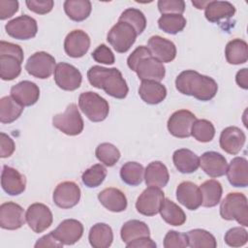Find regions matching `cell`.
Here are the masks:
<instances>
[{
  "instance_id": "cell-1",
  "label": "cell",
  "mask_w": 248,
  "mask_h": 248,
  "mask_svg": "<svg viewBox=\"0 0 248 248\" xmlns=\"http://www.w3.org/2000/svg\"><path fill=\"white\" fill-rule=\"evenodd\" d=\"M175 87L181 94L203 102L213 99L218 91V84L212 78L194 70L181 72L175 78Z\"/></svg>"
},
{
  "instance_id": "cell-2",
  "label": "cell",
  "mask_w": 248,
  "mask_h": 248,
  "mask_svg": "<svg viewBox=\"0 0 248 248\" xmlns=\"http://www.w3.org/2000/svg\"><path fill=\"white\" fill-rule=\"evenodd\" d=\"M87 78L93 87L103 89L113 98L124 99L128 94L129 88L126 80L116 68L92 66L87 72Z\"/></svg>"
},
{
  "instance_id": "cell-3",
  "label": "cell",
  "mask_w": 248,
  "mask_h": 248,
  "mask_svg": "<svg viewBox=\"0 0 248 248\" xmlns=\"http://www.w3.org/2000/svg\"><path fill=\"white\" fill-rule=\"evenodd\" d=\"M220 215L225 220H235L243 227H247L248 205L246 196L239 192L229 193L221 202Z\"/></svg>"
},
{
  "instance_id": "cell-4",
  "label": "cell",
  "mask_w": 248,
  "mask_h": 248,
  "mask_svg": "<svg viewBox=\"0 0 248 248\" xmlns=\"http://www.w3.org/2000/svg\"><path fill=\"white\" fill-rule=\"evenodd\" d=\"M78 106L85 116L92 122L105 120L109 112L108 101L92 91L82 92L79 95Z\"/></svg>"
},
{
  "instance_id": "cell-5",
  "label": "cell",
  "mask_w": 248,
  "mask_h": 248,
  "mask_svg": "<svg viewBox=\"0 0 248 248\" xmlns=\"http://www.w3.org/2000/svg\"><path fill=\"white\" fill-rule=\"evenodd\" d=\"M52 125L68 136L79 135L83 130V120L76 104H70L62 113L52 117Z\"/></svg>"
},
{
  "instance_id": "cell-6",
  "label": "cell",
  "mask_w": 248,
  "mask_h": 248,
  "mask_svg": "<svg viewBox=\"0 0 248 248\" xmlns=\"http://www.w3.org/2000/svg\"><path fill=\"white\" fill-rule=\"evenodd\" d=\"M137 32L132 25L124 21H117L107 35V41L116 52L124 53L135 44Z\"/></svg>"
},
{
  "instance_id": "cell-7",
  "label": "cell",
  "mask_w": 248,
  "mask_h": 248,
  "mask_svg": "<svg viewBox=\"0 0 248 248\" xmlns=\"http://www.w3.org/2000/svg\"><path fill=\"white\" fill-rule=\"evenodd\" d=\"M55 58L46 51L33 53L25 64L27 73L37 78L45 79L49 78L55 70Z\"/></svg>"
},
{
  "instance_id": "cell-8",
  "label": "cell",
  "mask_w": 248,
  "mask_h": 248,
  "mask_svg": "<svg viewBox=\"0 0 248 248\" xmlns=\"http://www.w3.org/2000/svg\"><path fill=\"white\" fill-rule=\"evenodd\" d=\"M25 218L29 228L37 233L48 229L53 221L49 207L41 202H35L29 205L25 213Z\"/></svg>"
},
{
  "instance_id": "cell-9",
  "label": "cell",
  "mask_w": 248,
  "mask_h": 248,
  "mask_svg": "<svg viewBox=\"0 0 248 248\" xmlns=\"http://www.w3.org/2000/svg\"><path fill=\"white\" fill-rule=\"evenodd\" d=\"M164 199L165 195L160 188L149 186L138 197L136 208L144 216H154L159 212Z\"/></svg>"
},
{
  "instance_id": "cell-10",
  "label": "cell",
  "mask_w": 248,
  "mask_h": 248,
  "mask_svg": "<svg viewBox=\"0 0 248 248\" xmlns=\"http://www.w3.org/2000/svg\"><path fill=\"white\" fill-rule=\"evenodd\" d=\"M5 30L9 36L17 40H29L36 36L38 24L36 19L28 15H21L5 25Z\"/></svg>"
},
{
  "instance_id": "cell-11",
  "label": "cell",
  "mask_w": 248,
  "mask_h": 248,
  "mask_svg": "<svg viewBox=\"0 0 248 248\" xmlns=\"http://www.w3.org/2000/svg\"><path fill=\"white\" fill-rule=\"evenodd\" d=\"M54 81L59 88L66 91H74L80 86L82 76L75 66L60 62L54 70Z\"/></svg>"
},
{
  "instance_id": "cell-12",
  "label": "cell",
  "mask_w": 248,
  "mask_h": 248,
  "mask_svg": "<svg viewBox=\"0 0 248 248\" xmlns=\"http://www.w3.org/2000/svg\"><path fill=\"white\" fill-rule=\"evenodd\" d=\"M197 120L196 115L187 109L174 111L169 118L168 130L175 138L184 139L191 136V130L194 122Z\"/></svg>"
},
{
  "instance_id": "cell-13",
  "label": "cell",
  "mask_w": 248,
  "mask_h": 248,
  "mask_svg": "<svg viewBox=\"0 0 248 248\" xmlns=\"http://www.w3.org/2000/svg\"><path fill=\"white\" fill-rule=\"evenodd\" d=\"M52 199L54 203L60 208L74 207L80 200V189L73 181L61 182L54 189Z\"/></svg>"
},
{
  "instance_id": "cell-14",
  "label": "cell",
  "mask_w": 248,
  "mask_h": 248,
  "mask_svg": "<svg viewBox=\"0 0 248 248\" xmlns=\"http://www.w3.org/2000/svg\"><path fill=\"white\" fill-rule=\"evenodd\" d=\"M26 218L23 208L14 202H7L0 205V227L5 230H17L25 224Z\"/></svg>"
},
{
  "instance_id": "cell-15",
  "label": "cell",
  "mask_w": 248,
  "mask_h": 248,
  "mask_svg": "<svg viewBox=\"0 0 248 248\" xmlns=\"http://www.w3.org/2000/svg\"><path fill=\"white\" fill-rule=\"evenodd\" d=\"M134 72L141 80L161 81L166 75V69L162 62L152 55L140 58L134 68Z\"/></svg>"
},
{
  "instance_id": "cell-16",
  "label": "cell",
  "mask_w": 248,
  "mask_h": 248,
  "mask_svg": "<svg viewBox=\"0 0 248 248\" xmlns=\"http://www.w3.org/2000/svg\"><path fill=\"white\" fill-rule=\"evenodd\" d=\"M89 47L90 38L86 32L80 29L71 31L65 38L64 50L70 57H82L88 51Z\"/></svg>"
},
{
  "instance_id": "cell-17",
  "label": "cell",
  "mask_w": 248,
  "mask_h": 248,
  "mask_svg": "<svg viewBox=\"0 0 248 248\" xmlns=\"http://www.w3.org/2000/svg\"><path fill=\"white\" fill-rule=\"evenodd\" d=\"M51 232L63 245H73L81 238L83 234V225L76 219H66Z\"/></svg>"
},
{
  "instance_id": "cell-18",
  "label": "cell",
  "mask_w": 248,
  "mask_h": 248,
  "mask_svg": "<svg viewBox=\"0 0 248 248\" xmlns=\"http://www.w3.org/2000/svg\"><path fill=\"white\" fill-rule=\"evenodd\" d=\"M2 189L10 196H17L25 191L26 178L17 170L4 165L1 173Z\"/></svg>"
},
{
  "instance_id": "cell-19",
  "label": "cell",
  "mask_w": 248,
  "mask_h": 248,
  "mask_svg": "<svg viewBox=\"0 0 248 248\" xmlns=\"http://www.w3.org/2000/svg\"><path fill=\"white\" fill-rule=\"evenodd\" d=\"M147 47L151 55L162 63L171 62L176 56L175 45L171 41L158 35L149 38Z\"/></svg>"
},
{
  "instance_id": "cell-20",
  "label": "cell",
  "mask_w": 248,
  "mask_h": 248,
  "mask_svg": "<svg viewBox=\"0 0 248 248\" xmlns=\"http://www.w3.org/2000/svg\"><path fill=\"white\" fill-rule=\"evenodd\" d=\"M246 140L244 132L235 126L225 128L220 135V147L231 155H236L242 149Z\"/></svg>"
},
{
  "instance_id": "cell-21",
  "label": "cell",
  "mask_w": 248,
  "mask_h": 248,
  "mask_svg": "<svg viewBox=\"0 0 248 248\" xmlns=\"http://www.w3.org/2000/svg\"><path fill=\"white\" fill-rule=\"evenodd\" d=\"M176 199L179 203L189 210L198 209L202 202L200 187L191 181H183L179 183L176 188Z\"/></svg>"
},
{
  "instance_id": "cell-22",
  "label": "cell",
  "mask_w": 248,
  "mask_h": 248,
  "mask_svg": "<svg viewBox=\"0 0 248 248\" xmlns=\"http://www.w3.org/2000/svg\"><path fill=\"white\" fill-rule=\"evenodd\" d=\"M11 96L21 106L35 105L40 98L39 86L29 80H22L11 88Z\"/></svg>"
},
{
  "instance_id": "cell-23",
  "label": "cell",
  "mask_w": 248,
  "mask_h": 248,
  "mask_svg": "<svg viewBox=\"0 0 248 248\" xmlns=\"http://www.w3.org/2000/svg\"><path fill=\"white\" fill-rule=\"evenodd\" d=\"M200 166L208 176L215 178L226 173L228 163L222 154L215 151H206L200 158Z\"/></svg>"
},
{
  "instance_id": "cell-24",
  "label": "cell",
  "mask_w": 248,
  "mask_h": 248,
  "mask_svg": "<svg viewBox=\"0 0 248 248\" xmlns=\"http://www.w3.org/2000/svg\"><path fill=\"white\" fill-rule=\"evenodd\" d=\"M98 200L105 208L112 212H122L127 208L128 204L125 194L113 187L102 190L98 194Z\"/></svg>"
},
{
  "instance_id": "cell-25",
  "label": "cell",
  "mask_w": 248,
  "mask_h": 248,
  "mask_svg": "<svg viewBox=\"0 0 248 248\" xmlns=\"http://www.w3.org/2000/svg\"><path fill=\"white\" fill-rule=\"evenodd\" d=\"M227 177L233 187L245 188L248 185V162L243 157L233 158L227 168Z\"/></svg>"
},
{
  "instance_id": "cell-26",
  "label": "cell",
  "mask_w": 248,
  "mask_h": 248,
  "mask_svg": "<svg viewBox=\"0 0 248 248\" xmlns=\"http://www.w3.org/2000/svg\"><path fill=\"white\" fill-rule=\"evenodd\" d=\"M235 14V7L228 1H208L204 7L205 18L212 23L229 19Z\"/></svg>"
},
{
  "instance_id": "cell-27",
  "label": "cell",
  "mask_w": 248,
  "mask_h": 248,
  "mask_svg": "<svg viewBox=\"0 0 248 248\" xmlns=\"http://www.w3.org/2000/svg\"><path fill=\"white\" fill-rule=\"evenodd\" d=\"M139 95L148 105H157L163 102L167 96V88L159 81L141 80Z\"/></svg>"
},
{
  "instance_id": "cell-28",
  "label": "cell",
  "mask_w": 248,
  "mask_h": 248,
  "mask_svg": "<svg viewBox=\"0 0 248 248\" xmlns=\"http://www.w3.org/2000/svg\"><path fill=\"white\" fill-rule=\"evenodd\" d=\"M144 180L147 186L164 188L170 179L167 167L160 161H154L147 165L144 170Z\"/></svg>"
},
{
  "instance_id": "cell-29",
  "label": "cell",
  "mask_w": 248,
  "mask_h": 248,
  "mask_svg": "<svg viewBox=\"0 0 248 248\" xmlns=\"http://www.w3.org/2000/svg\"><path fill=\"white\" fill-rule=\"evenodd\" d=\"M173 165L181 173H192L200 167V158L187 148H180L173 152Z\"/></svg>"
},
{
  "instance_id": "cell-30",
  "label": "cell",
  "mask_w": 248,
  "mask_h": 248,
  "mask_svg": "<svg viewBox=\"0 0 248 248\" xmlns=\"http://www.w3.org/2000/svg\"><path fill=\"white\" fill-rule=\"evenodd\" d=\"M88 240L94 248H108L113 240V232L111 228L105 223H97L93 225L89 231Z\"/></svg>"
},
{
  "instance_id": "cell-31",
  "label": "cell",
  "mask_w": 248,
  "mask_h": 248,
  "mask_svg": "<svg viewBox=\"0 0 248 248\" xmlns=\"http://www.w3.org/2000/svg\"><path fill=\"white\" fill-rule=\"evenodd\" d=\"M227 62L232 65L243 64L248 60V45L244 40L233 39L225 47Z\"/></svg>"
},
{
  "instance_id": "cell-32",
  "label": "cell",
  "mask_w": 248,
  "mask_h": 248,
  "mask_svg": "<svg viewBox=\"0 0 248 248\" xmlns=\"http://www.w3.org/2000/svg\"><path fill=\"white\" fill-rule=\"evenodd\" d=\"M159 212L164 221L171 226H181L186 221L183 209L170 199H164Z\"/></svg>"
},
{
  "instance_id": "cell-33",
  "label": "cell",
  "mask_w": 248,
  "mask_h": 248,
  "mask_svg": "<svg viewBox=\"0 0 248 248\" xmlns=\"http://www.w3.org/2000/svg\"><path fill=\"white\" fill-rule=\"evenodd\" d=\"M200 189L202 197V206L213 207L220 202L223 194V188L219 181L215 179L206 180L201 185Z\"/></svg>"
},
{
  "instance_id": "cell-34",
  "label": "cell",
  "mask_w": 248,
  "mask_h": 248,
  "mask_svg": "<svg viewBox=\"0 0 248 248\" xmlns=\"http://www.w3.org/2000/svg\"><path fill=\"white\" fill-rule=\"evenodd\" d=\"M63 6L68 17L78 22L85 20L92 10L91 2L88 0H66Z\"/></svg>"
},
{
  "instance_id": "cell-35",
  "label": "cell",
  "mask_w": 248,
  "mask_h": 248,
  "mask_svg": "<svg viewBox=\"0 0 248 248\" xmlns=\"http://www.w3.org/2000/svg\"><path fill=\"white\" fill-rule=\"evenodd\" d=\"M23 106L17 103L12 96H5L0 100V121L10 124L16 121L23 111Z\"/></svg>"
},
{
  "instance_id": "cell-36",
  "label": "cell",
  "mask_w": 248,
  "mask_h": 248,
  "mask_svg": "<svg viewBox=\"0 0 248 248\" xmlns=\"http://www.w3.org/2000/svg\"><path fill=\"white\" fill-rule=\"evenodd\" d=\"M120 235L123 242L127 244L139 237L149 236L150 231L144 222L140 220H129L121 227Z\"/></svg>"
},
{
  "instance_id": "cell-37",
  "label": "cell",
  "mask_w": 248,
  "mask_h": 248,
  "mask_svg": "<svg viewBox=\"0 0 248 248\" xmlns=\"http://www.w3.org/2000/svg\"><path fill=\"white\" fill-rule=\"evenodd\" d=\"M122 181L130 186H138L144 177V168L138 162H127L120 169Z\"/></svg>"
},
{
  "instance_id": "cell-38",
  "label": "cell",
  "mask_w": 248,
  "mask_h": 248,
  "mask_svg": "<svg viewBox=\"0 0 248 248\" xmlns=\"http://www.w3.org/2000/svg\"><path fill=\"white\" fill-rule=\"evenodd\" d=\"M188 246L191 248H215L216 239L212 233L202 229H194L187 233Z\"/></svg>"
},
{
  "instance_id": "cell-39",
  "label": "cell",
  "mask_w": 248,
  "mask_h": 248,
  "mask_svg": "<svg viewBox=\"0 0 248 248\" xmlns=\"http://www.w3.org/2000/svg\"><path fill=\"white\" fill-rule=\"evenodd\" d=\"M186 18L182 15L166 14L162 15L158 19V26L161 30L168 34H177L186 26Z\"/></svg>"
},
{
  "instance_id": "cell-40",
  "label": "cell",
  "mask_w": 248,
  "mask_h": 248,
  "mask_svg": "<svg viewBox=\"0 0 248 248\" xmlns=\"http://www.w3.org/2000/svg\"><path fill=\"white\" fill-rule=\"evenodd\" d=\"M21 73V62L14 56L0 55V78L13 80Z\"/></svg>"
},
{
  "instance_id": "cell-41",
  "label": "cell",
  "mask_w": 248,
  "mask_h": 248,
  "mask_svg": "<svg viewBox=\"0 0 248 248\" xmlns=\"http://www.w3.org/2000/svg\"><path fill=\"white\" fill-rule=\"evenodd\" d=\"M95 155L97 159L107 167L114 166L120 159V151L115 145L109 142L100 143L96 147Z\"/></svg>"
},
{
  "instance_id": "cell-42",
  "label": "cell",
  "mask_w": 248,
  "mask_h": 248,
  "mask_svg": "<svg viewBox=\"0 0 248 248\" xmlns=\"http://www.w3.org/2000/svg\"><path fill=\"white\" fill-rule=\"evenodd\" d=\"M191 136L200 142H209L215 136V128L209 120L197 119L192 126Z\"/></svg>"
},
{
  "instance_id": "cell-43",
  "label": "cell",
  "mask_w": 248,
  "mask_h": 248,
  "mask_svg": "<svg viewBox=\"0 0 248 248\" xmlns=\"http://www.w3.org/2000/svg\"><path fill=\"white\" fill-rule=\"evenodd\" d=\"M118 21H124L134 27L138 35H140L146 27V18L143 13L135 8H128L120 15Z\"/></svg>"
},
{
  "instance_id": "cell-44",
  "label": "cell",
  "mask_w": 248,
  "mask_h": 248,
  "mask_svg": "<svg viewBox=\"0 0 248 248\" xmlns=\"http://www.w3.org/2000/svg\"><path fill=\"white\" fill-rule=\"evenodd\" d=\"M106 176L107 169L101 164H96L84 170L81 175V180L86 187L95 188L103 183Z\"/></svg>"
},
{
  "instance_id": "cell-45",
  "label": "cell",
  "mask_w": 248,
  "mask_h": 248,
  "mask_svg": "<svg viewBox=\"0 0 248 248\" xmlns=\"http://www.w3.org/2000/svg\"><path fill=\"white\" fill-rule=\"evenodd\" d=\"M224 240L231 247L243 246L248 241L247 231L242 227L232 228L225 233Z\"/></svg>"
},
{
  "instance_id": "cell-46",
  "label": "cell",
  "mask_w": 248,
  "mask_h": 248,
  "mask_svg": "<svg viewBox=\"0 0 248 248\" xmlns=\"http://www.w3.org/2000/svg\"><path fill=\"white\" fill-rule=\"evenodd\" d=\"M188 246V238L186 233H182L173 230L167 232L164 238L165 248H184Z\"/></svg>"
},
{
  "instance_id": "cell-47",
  "label": "cell",
  "mask_w": 248,
  "mask_h": 248,
  "mask_svg": "<svg viewBox=\"0 0 248 248\" xmlns=\"http://www.w3.org/2000/svg\"><path fill=\"white\" fill-rule=\"evenodd\" d=\"M157 5L158 10L162 15H182L185 11V2L183 0H159Z\"/></svg>"
},
{
  "instance_id": "cell-48",
  "label": "cell",
  "mask_w": 248,
  "mask_h": 248,
  "mask_svg": "<svg viewBox=\"0 0 248 248\" xmlns=\"http://www.w3.org/2000/svg\"><path fill=\"white\" fill-rule=\"evenodd\" d=\"M92 58L98 62V63H103L106 65H111L115 61V57L111 49L107 46L106 45L102 44L98 46L95 50L92 52Z\"/></svg>"
},
{
  "instance_id": "cell-49",
  "label": "cell",
  "mask_w": 248,
  "mask_h": 248,
  "mask_svg": "<svg viewBox=\"0 0 248 248\" xmlns=\"http://www.w3.org/2000/svg\"><path fill=\"white\" fill-rule=\"evenodd\" d=\"M25 4L30 11L38 15H46L49 13L54 6L52 0H27L25 1Z\"/></svg>"
},
{
  "instance_id": "cell-50",
  "label": "cell",
  "mask_w": 248,
  "mask_h": 248,
  "mask_svg": "<svg viewBox=\"0 0 248 248\" xmlns=\"http://www.w3.org/2000/svg\"><path fill=\"white\" fill-rule=\"evenodd\" d=\"M0 55H10L18 59L21 63L23 61V50L16 44L1 41L0 42Z\"/></svg>"
},
{
  "instance_id": "cell-51",
  "label": "cell",
  "mask_w": 248,
  "mask_h": 248,
  "mask_svg": "<svg viewBox=\"0 0 248 248\" xmlns=\"http://www.w3.org/2000/svg\"><path fill=\"white\" fill-rule=\"evenodd\" d=\"M18 11V1L0 0V19L4 20L13 16Z\"/></svg>"
},
{
  "instance_id": "cell-52",
  "label": "cell",
  "mask_w": 248,
  "mask_h": 248,
  "mask_svg": "<svg viewBox=\"0 0 248 248\" xmlns=\"http://www.w3.org/2000/svg\"><path fill=\"white\" fill-rule=\"evenodd\" d=\"M149 55H151V52L148 49V47L145 46H140L128 56L127 65L132 71H134V68H135L136 64L138 63V61L140 58H142L144 56H149Z\"/></svg>"
},
{
  "instance_id": "cell-53",
  "label": "cell",
  "mask_w": 248,
  "mask_h": 248,
  "mask_svg": "<svg viewBox=\"0 0 248 248\" xmlns=\"http://www.w3.org/2000/svg\"><path fill=\"white\" fill-rule=\"evenodd\" d=\"M0 142H1V148H0V157L1 158H7L10 157L15 149L16 145L14 140H12L11 137L6 135L5 133L0 134Z\"/></svg>"
},
{
  "instance_id": "cell-54",
  "label": "cell",
  "mask_w": 248,
  "mask_h": 248,
  "mask_svg": "<svg viewBox=\"0 0 248 248\" xmlns=\"http://www.w3.org/2000/svg\"><path fill=\"white\" fill-rule=\"evenodd\" d=\"M63 244L59 242L56 237L53 235V233L50 232L49 233L42 236L37 240L35 243V247H62Z\"/></svg>"
},
{
  "instance_id": "cell-55",
  "label": "cell",
  "mask_w": 248,
  "mask_h": 248,
  "mask_svg": "<svg viewBox=\"0 0 248 248\" xmlns=\"http://www.w3.org/2000/svg\"><path fill=\"white\" fill-rule=\"evenodd\" d=\"M129 248H155L157 244L149 236H141L126 244Z\"/></svg>"
},
{
  "instance_id": "cell-56",
  "label": "cell",
  "mask_w": 248,
  "mask_h": 248,
  "mask_svg": "<svg viewBox=\"0 0 248 248\" xmlns=\"http://www.w3.org/2000/svg\"><path fill=\"white\" fill-rule=\"evenodd\" d=\"M235 81L239 87H241L243 89L248 88V70H247V68H243L236 73Z\"/></svg>"
},
{
  "instance_id": "cell-57",
  "label": "cell",
  "mask_w": 248,
  "mask_h": 248,
  "mask_svg": "<svg viewBox=\"0 0 248 248\" xmlns=\"http://www.w3.org/2000/svg\"><path fill=\"white\" fill-rule=\"evenodd\" d=\"M208 1H192V4L197 7V9H204V7L207 5Z\"/></svg>"
}]
</instances>
